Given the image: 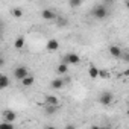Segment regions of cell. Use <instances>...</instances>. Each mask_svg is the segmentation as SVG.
I'll list each match as a JSON object with an SVG mask.
<instances>
[{
	"label": "cell",
	"instance_id": "20",
	"mask_svg": "<svg viewBox=\"0 0 129 129\" xmlns=\"http://www.w3.org/2000/svg\"><path fill=\"white\" fill-rule=\"evenodd\" d=\"M58 24H59V26H66V24H67L66 18H59V20H58Z\"/></svg>",
	"mask_w": 129,
	"mask_h": 129
},
{
	"label": "cell",
	"instance_id": "8",
	"mask_svg": "<svg viewBox=\"0 0 129 129\" xmlns=\"http://www.w3.org/2000/svg\"><path fill=\"white\" fill-rule=\"evenodd\" d=\"M46 47H47V50H49V52H56V50L59 49V41H58V40H55V38H52V40H49V41H47Z\"/></svg>",
	"mask_w": 129,
	"mask_h": 129
},
{
	"label": "cell",
	"instance_id": "15",
	"mask_svg": "<svg viewBox=\"0 0 129 129\" xmlns=\"http://www.w3.org/2000/svg\"><path fill=\"white\" fill-rule=\"evenodd\" d=\"M14 47H15L17 50H21V49L24 47V37H18V38L14 41Z\"/></svg>",
	"mask_w": 129,
	"mask_h": 129
},
{
	"label": "cell",
	"instance_id": "6",
	"mask_svg": "<svg viewBox=\"0 0 129 129\" xmlns=\"http://www.w3.org/2000/svg\"><path fill=\"white\" fill-rule=\"evenodd\" d=\"M41 17H43V20H49V21L56 20V14L52 9H43L41 11Z\"/></svg>",
	"mask_w": 129,
	"mask_h": 129
},
{
	"label": "cell",
	"instance_id": "3",
	"mask_svg": "<svg viewBox=\"0 0 129 129\" xmlns=\"http://www.w3.org/2000/svg\"><path fill=\"white\" fill-rule=\"evenodd\" d=\"M27 75H29V70H27V67H24V66H20V67H17V69L14 70V78L18 79V81L24 79Z\"/></svg>",
	"mask_w": 129,
	"mask_h": 129
},
{
	"label": "cell",
	"instance_id": "12",
	"mask_svg": "<svg viewBox=\"0 0 129 129\" xmlns=\"http://www.w3.org/2000/svg\"><path fill=\"white\" fill-rule=\"evenodd\" d=\"M46 103H49V105H56V106H59V99H58L56 96L47 94V96H46Z\"/></svg>",
	"mask_w": 129,
	"mask_h": 129
},
{
	"label": "cell",
	"instance_id": "13",
	"mask_svg": "<svg viewBox=\"0 0 129 129\" xmlns=\"http://www.w3.org/2000/svg\"><path fill=\"white\" fill-rule=\"evenodd\" d=\"M8 85H9V78L6 75H2V76H0V90L8 88Z\"/></svg>",
	"mask_w": 129,
	"mask_h": 129
},
{
	"label": "cell",
	"instance_id": "7",
	"mask_svg": "<svg viewBox=\"0 0 129 129\" xmlns=\"http://www.w3.org/2000/svg\"><path fill=\"white\" fill-rule=\"evenodd\" d=\"M88 76L91 78V79H97V78H100V69H97L96 66H91L88 67Z\"/></svg>",
	"mask_w": 129,
	"mask_h": 129
},
{
	"label": "cell",
	"instance_id": "16",
	"mask_svg": "<svg viewBox=\"0 0 129 129\" xmlns=\"http://www.w3.org/2000/svg\"><path fill=\"white\" fill-rule=\"evenodd\" d=\"M11 14H12L14 18H21V17H23V11H21L20 8H12Z\"/></svg>",
	"mask_w": 129,
	"mask_h": 129
},
{
	"label": "cell",
	"instance_id": "4",
	"mask_svg": "<svg viewBox=\"0 0 129 129\" xmlns=\"http://www.w3.org/2000/svg\"><path fill=\"white\" fill-rule=\"evenodd\" d=\"M108 52H109V55H111L112 58H121V56H123V52H121V49H120L118 46H115V44L109 46Z\"/></svg>",
	"mask_w": 129,
	"mask_h": 129
},
{
	"label": "cell",
	"instance_id": "18",
	"mask_svg": "<svg viewBox=\"0 0 129 129\" xmlns=\"http://www.w3.org/2000/svg\"><path fill=\"white\" fill-rule=\"evenodd\" d=\"M69 3L72 8H79L82 5V0H69Z\"/></svg>",
	"mask_w": 129,
	"mask_h": 129
},
{
	"label": "cell",
	"instance_id": "14",
	"mask_svg": "<svg viewBox=\"0 0 129 129\" xmlns=\"http://www.w3.org/2000/svg\"><path fill=\"white\" fill-rule=\"evenodd\" d=\"M56 72H58L59 75H66V73L69 72V66H67V62H62V64H59V66L56 67Z\"/></svg>",
	"mask_w": 129,
	"mask_h": 129
},
{
	"label": "cell",
	"instance_id": "10",
	"mask_svg": "<svg viewBox=\"0 0 129 129\" xmlns=\"http://www.w3.org/2000/svg\"><path fill=\"white\" fill-rule=\"evenodd\" d=\"M64 84H66V82H64L61 78H56V79H53V81H52L50 87H52L53 90H61V88L64 87Z\"/></svg>",
	"mask_w": 129,
	"mask_h": 129
},
{
	"label": "cell",
	"instance_id": "11",
	"mask_svg": "<svg viewBox=\"0 0 129 129\" xmlns=\"http://www.w3.org/2000/svg\"><path fill=\"white\" fill-rule=\"evenodd\" d=\"M34 82H35V78H34L32 75H27L24 79H21V85H23V87H32Z\"/></svg>",
	"mask_w": 129,
	"mask_h": 129
},
{
	"label": "cell",
	"instance_id": "5",
	"mask_svg": "<svg viewBox=\"0 0 129 129\" xmlns=\"http://www.w3.org/2000/svg\"><path fill=\"white\" fill-rule=\"evenodd\" d=\"M66 62H67V64H73V66H76V64L81 62V56H79L78 53H69V55L66 56Z\"/></svg>",
	"mask_w": 129,
	"mask_h": 129
},
{
	"label": "cell",
	"instance_id": "23",
	"mask_svg": "<svg viewBox=\"0 0 129 129\" xmlns=\"http://www.w3.org/2000/svg\"><path fill=\"white\" fill-rule=\"evenodd\" d=\"M126 114H127V115H129V106H127V109H126Z\"/></svg>",
	"mask_w": 129,
	"mask_h": 129
},
{
	"label": "cell",
	"instance_id": "21",
	"mask_svg": "<svg viewBox=\"0 0 129 129\" xmlns=\"http://www.w3.org/2000/svg\"><path fill=\"white\" fill-rule=\"evenodd\" d=\"M123 76H124V78H129V69H127V70H124V72H123Z\"/></svg>",
	"mask_w": 129,
	"mask_h": 129
},
{
	"label": "cell",
	"instance_id": "17",
	"mask_svg": "<svg viewBox=\"0 0 129 129\" xmlns=\"http://www.w3.org/2000/svg\"><path fill=\"white\" fill-rule=\"evenodd\" d=\"M56 109H58L56 105H49V103H46V112H47V114H55Z\"/></svg>",
	"mask_w": 129,
	"mask_h": 129
},
{
	"label": "cell",
	"instance_id": "1",
	"mask_svg": "<svg viewBox=\"0 0 129 129\" xmlns=\"http://www.w3.org/2000/svg\"><path fill=\"white\" fill-rule=\"evenodd\" d=\"M112 100H114V94H112L111 91H103V93L100 94V97H99L100 105H105V106L111 105V103H112Z\"/></svg>",
	"mask_w": 129,
	"mask_h": 129
},
{
	"label": "cell",
	"instance_id": "9",
	"mask_svg": "<svg viewBox=\"0 0 129 129\" xmlns=\"http://www.w3.org/2000/svg\"><path fill=\"white\" fill-rule=\"evenodd\" d=\"M2 117H3V120H8V121H14V120L17 118V114H15L12 109H5V111L2 112Z\"/></svg>",
	"mask_w": 129,
	"mask_h": 129
},
{
	"label": "cell",
	"instance_id": "22",
	"mask_svg": "<svg viewBox=\"0 0 129 129\" xmlns=\"http://www.w3.org/2000/svg\"><path fill=\"white\" fill-rule=\"evenodd\" d=\"M126 8L129 9V0H126Z\"/></svg>",
	"mask_w": 129,
	"mask_h": 129
},
{
	"label": "cell",
	"instance_id": "2",
	"mask_svg": "<svg viewBox=\"0 0 129 129\" xmlns=\"http://www.w3.org/2000/svg\"><path fill=\"white\" fill-rule=\"evenodd\" d=\"M93 15H94L97 20H103V18L108 15V11H106V8H105L103 5H99V6H94V9H93Z\"/></svg>",
	"mask_w": 129,
	"mask_h": 129
},
{
	"label": "cell",
	"instance_id": "19",
	"mask_svg": "<svg viewBox=\"0 0 129 129\" xmlns=\"http://www.w3.org/2000/svg\"><path fill=\"white\" fill-rule=\"evenodd\" d=\"M109 76H111V73H108V72L100 69V78H109Z\"/></svg>",
	"mask_w": 129,
	"mask_h": 129
}]
</instances>
